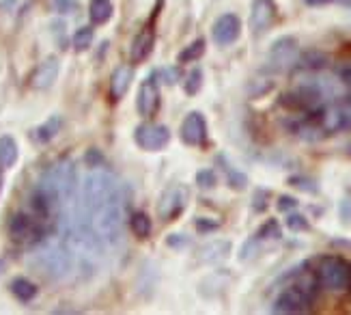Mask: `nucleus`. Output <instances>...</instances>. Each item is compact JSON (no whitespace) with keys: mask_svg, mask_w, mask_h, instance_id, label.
<instances>
[{"mask_svg":"<svg viewBox=\"0 0 351 315\" xmlns=\"http://www.w3.org/2000/svg\"><path fill=\"white\" fill-rule=\"evenodd\" d=\"M166 244H169L171 248H183V246L190 244V237L183 235V233H173V235L166 237Z\"/></svg>","mask_w":351,"mask_h":315,"instance_id":"obj_38","label":"nucleus"},{"mask_svg":"<svg viewBox=\"0 0 351 315\" xmlns=\"http://www.w3.org/2000/svg\"><path fill=\"white\" fill-rule=\"evenodd\" d=\"M313 305H315V298H311L298 283H291L276 296L271 311L274 313H308Z\"/></svg>","mask_w":351,"mask_h":315,"instance_id":"obj_8","label":"nucleus"},{"mask_svg":"<svg viewBox=\"0 0 351 315\" xmlns=\"http://www.w3.org/2000/svg\"><path fill=\"white\" fill-rule=\"evenodd\" d=\"M125 192L123 186L117 182V177L108 171H90L84 182H82V199L80 205L88 214H93L97 207L104 203L114 201V199H123Z\"/></svg>","mask_w":351,"mask_h":315,"instance_id":"obj_2","label":"nucleus"},{"mask_svg":"<svg viewBox=\"0 0 351 315\" xmlns=\"http://www.w3.org/2000/svg\"><path fill=\"white\" fill-rule=\"evenodd\" d=\"M20 158V149L13 137H0V169H11Z\"/></svg>","mask_w":351,"mask_h":315,"instance_id":"obj_20","label":"nucleus"},{"mask_svg":"<svg viewBox=\"0 0 351 315\" xmlns=\"http://www.w3.org/2000/svg\"><path fill=\"white\" fill-rule=\"evenodd\" d=\"M196 229L201 231V233H211V231H218L220 229V222L209 220V218H198L196 220Z\"/></svg>","mask_w":351,"mask_h":315,"instance_id":"obj_37","label":"nucleus"},{"mask_svg":"<svg viewBox=\"0 0 351 315\" xmlns=\"http://www.w3.org/2000/svg\"><path fill=\"white\" fill-rule=\"evenodd\" d=\"M337 78L343 86L349 89V93H351V63H341L337 67Z\"/></svg>","mask_w":351,"mask_h":315,"instance_id":"obj_35","label":"nucleus"},{"mask_svg":"<svg viewBox=\"0 0 351 315\" xmlns=\"http://www.w3.org/2000/svg\"><path fill=\"white\" fill-rule=\"evenodd\" d=\"M241 35V20L235 13H224L211 26V37L218 46H231Z\"/></svg>","mask_w":351,"mask_h":315,"instance_id":"obj_11","label":"nucleus"},{"mask_svg":"<svg viewBox=\"0 0 351 315\" xmlns=\"http://www.w3.org/2000/svg\"><path fill=\"white\" fill-rule=\"evenodd\" d=\"M112 13H114V7L110 0H90V5H88V18L93 24L101 26L106 24L110 18H112Z\"/></svg>","mask_w":351,"mask_h":315,"instance_id":"obj_21","label":"nucleus"},{"mask_svg":"<svg viewBox=\"0 0 351 315\" xmlns=\"http://www.w3.org/2000/svg\"><path fill=\"white\" fill-rule=\"evenodd\" d=\"M298 205H300L298 199L289 197V194H282V197H278V201H276V207L280 209V212H293Z\"/></svg>","mask_w":351,"mask_h":315,"instance_id":"obj_36","label":"nucleus"},{"mask_svg":"<svg viewBox=\"0 0 351 315\" xmlns=\"http://www.w3.org/2000/svg\"><path fill=\"white\" fill-rule=\"evenodd\" d=\"M50 7L52 11L56 13H73L75 9H78V0H50Z\"/></svg>","mask_w":351,"mask_h":315,"instance_id":"obj_33","label":"nucleus"},{"mask_svg":"<svg viewBox=\"0 0 351 315\" xmlns=\"http://www.w3.org/2000/svg\"><path fill=\"white\" fill-rule=\"evenodd\" d=\"M136 145L145 152H160L171 141V130L162 124H143L136 128Z\"/></svg>","mask_w":351,"mask_h":315,"instance_id":"obj_9","label":"nucleus"},{"mask_svg":"<svg viewBox=\"0 0 351 315\" xmlns=\"http://www.w3.org/2000/svg\"><path fill=\"white\" fill-rule=\"evenodd\" d=\"M339 216L345 224H351V199L349 197L339 203Z\"/></svg>","mask_w":351,"mask_h":315,"instance_id":"obj_39","label":"nucleus"},{"mask_svg":"<svg viewBox=\"0 0 351 315\" xmlns=\"http://www.w3.org/2000/svg\"><path fill=\"white\" fill-rule=\"evenodd\" d=\"M30 264L43 277H48L52 281H63L73 272V253L69 244L45 237L43 242H39V248L33 255Z\"/></svg>","mask_w":351,"mask_h":315,"instance_id":"obj_1","label":"nucleus"},{"mask_svg":"<svg viewBox=\"0 0 351 315\" xmlns=\"http://www.w3.org/2000/svg\"><path fill=\"white\" fill-rule=\"evenodd\" d=\"M201 86H203V71L196 67L188 73L186 80H183V89H186L188 95H196L198 91H201Z\"/></svg>","mask_w":351,"mask_h":315,"instance_id":"obj_30","label":"nucleus"},{"mask_svg":"<svg viewBox=\"0 0 351 315\" xmlns=\"http://www.w3.org/2000/svg\"><path fill=\"white\" fill-rule=\"evenodd\" d=\"M287 229L293 231V233H300V231H308L311 229V222L304 214H298V212H287Z\"/></svg>","mask_w":351,"mask_h":315,"instance_id":"obj_29","label":"nucleus"},{"mask_svg":"<svg viewBox=\"0 0 351 315\" xmlns=\"http://www.w3.org/2000/svg\"><path fill=\"white\" fill-rule=\"evenodd\" d=\"M276 16H278V7L274 0H254L250 9V28L256 35H261L276 22Z\"/></svg>","mask_w":351,"mask_h":315,"instance_id":"obj_14","label":"nucleus"},{"mask_svg":"<svg viewBox=\"0 0 351 315\" xmlns=\"http://www.w3.org/2000/svg\"><path fill=\"white\" fill-rule=\"evenodd\" d=\"M43 175L56 190L58 199H60V207H63L60 214H63L67 207H71L75 203V192H78V173H75V164L69 158H63L56 164H52Z\"/></svg>","mask_w":351,"mask_h":315,"instance_id":"obj_4","label":"nucleus"},{"mask_svg":"<svg viewBox=\"0 0 351 315\" xmlns=\"http://www.w3.org/2000/svg\"><path fill=\"white\" fill-rule=\"evenodd\" d=\"M254 237L258 240V242H265V240H280L282 237V229L276 218H267L261 227H258V231L254 233Z\"/></svg>","mask_w":351,"mask_h":315,"instance_id":"obj_27","label":"nucleus"},{"mask_svg":"<svg viewBox=\"0 0 351 315\" xmlns=\"http://www.w3.org/2000/svg\"><path fill=\"white\" fill-rule=\"evenodd\" d=\"M205 48H207V43H205L203 37L194 39L190 46H186L177 54V63H194V61H198V58L205 54Z\"/></svg>","mask_w":351,"mask_h":315,"instance_id":"obj_23","label":"nucleus"},{"mask_svg":"<svg viewBox=\"0 0 351 315\" xmlns=\"http://www.w3.org/2000/svg\"><path fill=\"white\" fill-rule=\"evenodd\" d=\"M93 28L90 26H80L78 31L73 33L71 37V43H73V48L78 50V52H86L90 46H93Z\"/></svg>","mask_w":351,"mask_h":315,"instance_id":"obj_28","label":"nucleus"},{"mask_svg":"<svg viewBox=\"0 0 351 315\" xmlns=\"http://www.w3.org/2000/svg\"><path fill=\"white\" fill-rule=\"evenodd\" d=\"M154 43H156L154 31H151V26H145L143 31L134 37L132 46H130V58H132V63H143L145 58L151 54V50H154Z\"/></svg>","mask_w":351,"mask_h":315,"instance_id":"obj_16","label":"nucleus"},{"mask_svg":"<svg viewBox=\"0 0 351 315\" xmlns=\"http://www.w3.org/2000/svg\"><path fill=\"white\" fill-rule=\"evenodd\" d=\"M130 229L138 240H147L151 235V218L145 212L130 214Z\"/></svg>","mask_w":351,"mask_h":315,"instance_id":"obj_24","label":"nucleus"},{"mask_svg":"<svg viewBox=\"0 0 351 315\" xmlns=\"http://www.w3.org/2000/svg\"><path fill=\"white\" fill-rule=\"evenodd\" d=\"M164 80L169 82V84H175V82L179 80V69H177V67L166 69V71H164Z\"/></svg>","mask_w":351,"mask_h":315,"instance_id":"obj_41","label":"nucleus"},{"mask_svg":"<svg viewBox=\"0 0 351 315\" xmlns=\"http://www.w3.org/2000/svg\"><path fill=\"white\" fill-rule=\"evenodd\" d=\"M298 56H300V43L295 37L285 35L278 37L271 43V48L267 52V69L269 71H287L298 65Z\"/></svg>","mask_w":351,"mask_h":315,"instance_id":"obj_7","label":"nucleus"},{"mask_svg":"<svg viewBox=\"0 0 351 315\" xmlns=\"http://www.w3.org/2000/svg\"><path fill=\"white\" fill-rule=\"evenodd\" d=\"M328 63H330L328 54L319 52V50L300 52V56H298V67H302V69H308V71H319V69L328 67Z\"/></svg>","mask_w":351,"mask_h":315,"instance_id":"obj_22","label":"nucleus"},{"mask_svg":"<svg viewBox=\"0 0 351 315\" xmlns=\"http://www.w3.org/2000/svg\"><path fill=\"white\" fill-rule=\"evenodd\" d=\"M196 184L201 186V188H205V190H211L213 186L218 184L216 171H213V169H201V171L196 173Z\"/></svg>","mask_w":351,"mask_h":315,"instance_id":"obj_32","label":"nucleus"},{"mask_svg":"<svg viewBox=\"0 0 351 315\" xmlns=\"http://www.w3.org/2000/svg\"><path fill=\"white\" fill-rule=\"evenodd\" d=\"M289 186H293V188H298V190H302V192H311V194H317V192H319V188H317V184L313 182V179L304 177V175H293V177H289Z\"/></svg>","mask_w":351,"mask_h":315,"instance_id":"obj_31","label":"nucleus"},{"mask_svg":"<svg viewBox=\"0 0 351 315\" xmlns=\"http://www.w3.org/2000/svg\"><path fill=\"white\" fill-rule=\"evenodd\" d=\"M186 203H188V190L183 186H171L169 190L162 192L160 203H158V216L164 222L177 220L179 214L186 209Z\"/></svg>","mask_w":351,"mask_h":315,"instance_id":"obj_10","label":"nucleus"},{"mask_svg":"<svg viewBox=\"0 0 351 315\" xmlns=\"http://www.w3.org/2000/svg\"><path fill=\"white\" fill-rule=\"evenodd\" d=\"M339 5H345V7H351V0H337Z\"/></svg>","mask_w":351,"mask_h":315,"instance_id":"obj_43","label":"nucleus"},{"mask_svg":"<svg viewBox=\"0 0 351 315\" xmlns=\"http://www.w3.org/2000/svg\"><path fill=\"white\" fill-rule=\"evenodd\" d=\"M306 5H311V7H324V5H328L330 0H304Z\"/></svg>","mask_w":351,"mask_h":315,"instance_id":"obj_42","label":"nucleus"},{"mask_svg":"<svg viewBox=\"0 0 351 315\" xmlns=\"http://www.w3.org/2000/svg\"><path fill=\"white\" fill-rule=\"evenodd\" d=\"M228 250H231V244L228 242H211V244H207V246H203V250H201V257L203 261H218V259H224L226 255H228Z\"/></svg>","mask_w":351,"mask_h":315,"instance_id":"obj_25","label":"nucleus"},{"mask_svg":"<svg viewBox=\"0 0 351 315\" xmlns=\"http://www.w3.org/2000/svg\"><path fill=\"white\" fill-rule=\"evenodd\" d=\"M15 3V0H3V5H13Z\"/></svg>","mask_w":351,"mask_h":315,"instance_id":"obj_44","label":"nucleus"},{"mask_svg":"<svg viewBox=\"0 0 351 315\" xmlns=\"http://www.w3.org/2000/svg\"><path fill=\"white\" fill-rule=\"evenodd\" d=\"M349 290H351V283H349Z\"/></svg>","mask_w":351,"mask_h":315,"instance_id":"obj_45","label":"nucleus"},{"mask_svg":"<svg viewBox=\"0 0 351 315\" xmlns=\"http://www.w3.org/2000/svg\"><path fill=\"white\" fill-rule=\"evenodd\" d=\"M125 218V197L104 203L93 214H88L90 227L106 246H117L123 240Z\"/></svg>","mask_w":351,"mask_h":315,"instance_id":"obj_3","label":"nucleus"},{"mask_svg":"<svg viewBox=\"0 0 351 315\" xmlns=\"http://www.w3.org/2000/svg\"><path fill=\"white\" fill-rule=\"evenodd\" d=\"M9 290H11V294L20 300V303H33V300L37 298V294H39V288L33 283V281H28L26 277H15L13 281H11V285H9Z\"/></svg>","mask_w":351,"mask_h":315,"instance_id":"obj_18","label":"nucleus"},{"mask_svg":"<svg viewBox=\"0 0 351 315\" xmlns=\"http://www.w3.org/2000/svg\"><path fill=\"white\" fill-rule=\"evenodd\" d=\"M84 160H86V164H88L90 169H95V167H99V164L104 162V156L97 152V149H90V152L86 154V158H84Z\"/></svg>","mask_w":351,"mask_h":315,"instance_id":"obj_40","label":"nucleus"},{"mask_svg":"<svg viewBox=\"0 0 351 315\" xmlns=\"http://www.w3.org/2000/svg\"><path fill=\"white\" fill-rule=\"evenodd\" d=\"M136 108H138L141 117H154L160 108V89H158V73L149 76L141 89L138 97H136Z\"/></svg>","mask_w":351,"mask_h":315,"instance_id":"obj_13","label":"nucleus"},{"mask_svg":"<svg viewBox=\"0 0 351 315\" xmlns=\"http://www.w3.org/2000/svg\"><path fill=\"white\" fill-rule=\"evenodd\" d=\"M63 128V117L60 115H52L50 119H45V121L35 130V141L39 145H45L50 143L52 139H56V134Z\"/></svg>","mask_w":351,"mask_h":315,"instance_id":"obj_19","label":"nucleus"},{"mask_svg":"<svg viewBox=\"0 0 351 315\" xmlns=\"http://www.w3.org/2000/svg\"><path fill=\"white\" fill-rule=\"evenodd\" d=\"M132 78H134V69L130 65H121V67H117L112 71V78H110V95H112V100H121L128 93Z\"/></svg>","mask_w":351,"mask_h":315,"instance_id":"obj_17","label":"nucleus"},{"mask_svg":"<svg viewBox=\"0 0 351 315\" xmlns=\"http://www.w3.org/2000/svg\"><path fill=\"white\" fill-rule=\"evenodd\" d=\"M58 58L50 56L45 58L43 63L37 65V69L33 71V76H30V84H33V89H39V91H45V89H50L56 78H58Z\"/></svg>","mask_w":351,"mask_h":315,"instance_id":"obj_15","label":"nucleus"},{"mask_svg":"<svg viewBox=\"0 0 351 315\" xmlns=\"http://www.w3.org/2000/svg\"><path fill=\"white\" fill-rule=\"evenodd\" d=\"M315 272L324 288L332 292H343L351 283V261H347L341 255H326V257L319 259Z\"/></svg>","mask_w":351,"mask_h":315,"instance_id":"obj_5","label":"nucleus"},{"mask_svg":"<svg viewBox=\"0 0 351 315\" xmlns=\"http://www.w3.org/2000/svg\"><path fill=\"white\" fill-rule=\"evenodd\" d=\"M267 199H269V192L263 190V188H258L254 192V197H252V209H254V212H265V209H267Z\"/></svg>","mask_w":351,"mask_h":315,"instance_id":"obj_34","label":"nucleus"},{"mask_svg":"<svg viewBox=\"0 0 351 315\" xmlns=\"http://www.w3.org/2000/svg\"><path fill=\"white\" fill-rule=\"evenodd\" d=\"M181 141L190 147H201L207 143V121L203 113H190L181 124Z\"/></svg>","mask_w":351,"mask_h":315,"instance_id":"obj_12","label":"nucleus"},{"mask_svg":"<svg viewBox=\"0 0 351 315\" xmlns=\"http://www.w3.org/2000/svg\"><path fill=\"white\" fill-rule=\"evenodd\" d=\"M7 231L15 244H24V246H37L45 240L43 220H39L35 214H26V212H15L7 222Z\"/></svg>","mask_w":351,"mask_h":315,"instance_id":"obj_6","label":"nucleus"},{"mask_svg":"<svg viewBox=\"0 0 351 315\" xmlns=\"http://www.w3.org/2000/svg\"><path fill=\"white\" fill-rule=\"evenodd\" d=\"M220 162L224 164V173H226V182H228V186H231L233 190H243L248 186V177H246V173H241V171H237L235 167H231L224 158H220Z\"/></svg>","mask_w":351,"mask_h":315,"instance_id":"obj_26","label":"nucleus"}]
</instances>
